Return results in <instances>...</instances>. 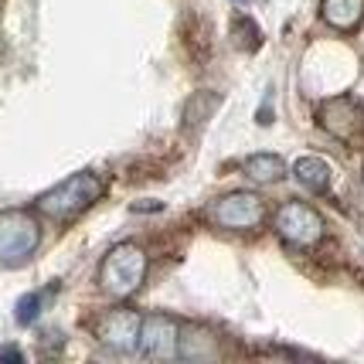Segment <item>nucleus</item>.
Instances as JSON below:
<instances>
[{
	"instance_id": "obj_8",
	"label": "nucleus",
	"mask_w": 364,
	"mask_h": 364,
	"mask_svg": "<svg viewBox=\"0 0 364 364\" xmlns=\"http://www.w3.org/2000/svg\"><path fill=\"white\" fill-rule=\"evenodd\" d=\"M177 337H181V327L177 320L164 317V314H154V317H143L140 323V354L143 358H154V361H171L177 358Z\"/></svg>"
},
{
	"instance_id": "obj_11",
	"label": "nucleus",
	"mask_w": 364,
	"mask_h": 364,
	"mask_svg": "<svg viewBox=\"0 0 364 364\" xmlns=\"http://www.w3.org/2000/svg\"><path fill=\"white\" fill-rule=\"evenodd\" d=\"M293 174H296V181H300L306 191H314V194H323V191L331 188V164L323 157H300L296 164H293Z\"/></svg>"
},
{
	"instance_id": "obj_2",
	"label": "nucleus",
	"mask_w": 364,
	"mask_h": 364,
	"mask_svg": "<svg viewBox=\"0 0 364 364\" xmlns=\"http://www.w3.org/2000/svg\"><path fill=\"white\" fill-rule=\"evenodd\" d=\"M146 279V252H143L136 242H119L112 245L102 266H99V286L102 293L112 300H127Z\"/></svg>"
},
{
	"instance_id": "obj_6",
	"label": "nucleus",
	"mask_w": 364,
	"mask_h": 364,
	"mask_svg": "<svg viewBox=\"0 0 364 364\" xmlns=\"http://www.w3.org/2000/svg\"><path fill=\"white\" fill-rule=\"evenodd\" d=\"M320 127L341 143H361L364 140V109L361 102H354L350 95H337L327 99L317 112Z\"/></svg>"
},
{
	"instance_id": "obj_1",
	"label": "nucleus",
	"mask_w": 364,
	"mask_h": 364,
	"mask_svg": "<svg viewBox=\"0 0 364 364\" xmlns=\"http://www.w3.org/2000/svg\"><path fill=\"white\" fill-rule=\"evenodd\" d=\"M102 191H106L102 177L92 174V171H79V174L65 177L62 184H55L51 191H45L38 198V211L51 222H72L102 198Z\"/></svg>"
},
{
	"instance_id": "obj_3",
	"label": "nucleus",
	"mask_w": 364,
	"mask_h": 364,
	"mask_svg": "<svg viewBox=\"0 0 364 364\" xmlns=\"http://www.w3.org/2000/svg\"><path fill=\"white\" fill-rule=\"evenodd\" d=\"M41 245V225L31 211H0V266H21Z\"/></svg>"
},
{
	"instance_id": "obj_9",
	"label": "nucleus",
	"mask_w": 364,
	"mask_h": 364,
	"mask_svg": "<svg viewBox=\"0 0 364 364\" xmlns=\"http://www.w3.org/2000/svg\"><path fill=\"white\" fill-rule=\"evenodd\" d=\"M177 358H184V361H222L225 341L215 331L191 323L177 337Z\"/></svg>"
},
{
	"instance_id": "obj_5",
	"label": "nucleus",
	"mask_w": 364,
	"mask_h": 364,
	"mask_svg": "<svg viewBox=\"0 0 364 364\" xmlns=\"http://www.w3.org/2000/svg\"><path fill=\"white\" fill-rule=\"evenodd\" d=\"M208 218L228 232H252L266 222V201L255 191H232L208 208Z\"/></svg>"
},
{
	"instance_id": "obj_14",
	"label": "nucleus",
	"mask_w": 364,
	"mask_h": 364,
	"mask_svg": "<svg viewBox=\"0 0 364 364\" xmlns=\"http://www.w3.org/2000/svg\"><path fill=\"white\" fill-rule=\"evenodd\" d=\"M38 306H41V296L38 293H28L24 300L17 303V323H34V317H38Z\"/></svg>"
},
{
	"instance_id": "obj_12",
	"label": "nucleus",
	"mask_w": 364,
	"mask_h": 364,
	"mask_svg": "<svg viewBox=\"0 0 364 364\" xmlns=\"http://www.w3.org/2000/svg\"><path fill=\"white\" fill-rule=\"evenodd\" d=\"M242 171H245V177L252 184H276V181L286 177V164L276 154H252V157L242 164Z\"/></svg>"
},
{
	"instance_id": "obj_4",
	"label": "nucleus",
	"mask_w": 364,
	"mask_h": 364,
	"mask_svg": "<svg viewBox=\"0 0 364 364\" xmlns=\"http://www.w3.org/2000/svg\"><path fill=\"white\" fill-rule=\"evenodd\" d=\"M272 228H276V235L283 238L286 245H296V249H314L323 238V232H327L323 215L314 205H306V201H286L276 211Z\"/></svg>"
},
{
	"instance_id": "obj_15",
	"label": "nucleus",
	"mask_w": 364,
	"mask_h": 364,
	"mask_svg": "<svg viewBox=\"0 0 364 364\" xmlns=\"http://www.w3.org/2000/svg\"><path fill=\"white\" fill-rule=\"evenodd\" d=\"M0 361H24V354L17 348H0Z\"/></svg>"
},
{
	"instance_id": "obj_10",
	"label": "nucleus",
	"mask_w": 364,
	"mask_h": 364,
	"mask_svg": "<svg viewBox=\"0 0 364 364\" xmlns=\"http://www.w3.org/2000/svg\"><path fill=\"white\" fill-rule=\"evenodd\" d=\"M320 14L333 31H354L364 21V0H320Z\"/></svg>"
},
{
	"instance_id": "obj_13",
	"label": "nucleus",
	"mask_w": 364,
	"mask_h": 364,
	"mask_svg": "<svg viewBox=\"0 0 364 364\" xmlns=\"http://www.w3.org/2000/svg\"><path fill=\"white\" fill-rule=\"evenodd\" d=\"M232 34H235L238 48H259V28H255L249 17H238L232 24Z\"/></svg>"
},
{
	"instance_id": "obj_7",
	"label": "nucleus",
	"mask_w": 364,
	"mask_h": 364,
	"mask_svg": "<svg viewBox=\"0 0 364 364\" xmlns=\"http://www.w3.org/2000/svg\"><path fill=\"white\" fill-rule=\"evenodd\" d=\"M140 323H143V317L136 310L119 306V310H109L106 317L99 320L95 333H99V341H102L109 350L129 354V350H136V344H140Z\"/></svg>"
}]
</instances>
